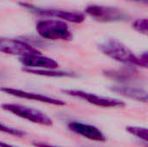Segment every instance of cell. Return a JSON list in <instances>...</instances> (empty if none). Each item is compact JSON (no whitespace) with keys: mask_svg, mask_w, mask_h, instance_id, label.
<instances>
[{"mask_svg":"<svg viewBox=\"0 0 148 147\" xmlns=\"http://www.w3.org/2000/svg\"><path fill=\"white\" fill-rule=\"evenodd\" d=\"M99 49L109 58L132 67L147 68L148 66L147 52L136 55L124 43L114 38H109L98 45Z\"/></svg>","mask_w":148,"mask_h":147,"instance_id":"cell-1","label":"cell"},{"mask_svg":"<svg viewBox=\"0 0 148 147\" xmlns=\"http://www.w3.org/2000/svg\"><path fill=\"white\" fill-rule=\"evenodd\" d=\"M36 30L41 37L51 41H71L73 38L69 25L61 20H41L36 23Z\"/></svg>","mask_w":148,"mask_h":147,"instance_id":"cell-2","label":"cell"},{"mask_svg":"<svg viewBox=\"0 0 148 147\" xmlns=\"http://www.w3.org/2000/svg\"><path fill=\"white\" fill-rule=\"evenodd\" d=\"M1 107L3 110L34 124L45 126L53 125V120L46 113L27 106L16 103H3L1 105Z\"/></svg>","mask_w":148,"mask_h":147,"instance_id":"cell-3","label":"cell"},{"mask_svg":"<svg viewBox=\"0 0 148 147\" xmlns=\"http://www.w3.org/2000/svg\"><path fill=\"white\" fill-rule=\"evenodd\" d=\"M85 13L101 23H117L129 20V16L117 7L105 5H88L85 9Z\"/></svg>","mask_w":148,"mask_h":147,"instance_id":"cell-4","label":"cell"},{"mask_svg":"<svg viewBox=\"0 0 148 147\" xmlns=\"http://www.w3.org/2000/svg\"><path fill=\"white\" fill-rule=\"evenodd\" d=\"M62 92L69 96L83 100L88 103L95 105L96 107L105 108H122L126 106V103L119 99L97 95L95 94L85 92L78 89H63Z\"/></svg>","mask_w":148,"mask_h":147,"instance_id":"cell-5","label":"cell"},{"mask_svg":"<svg viewBox=\"0 0 148 147\" xmlns=\"http://www.w3.org/2000/svg\"><path fill=\"white\" fill-rule=\"evenodd\" d=\"M20 5L29 10L32 13L40 16H51L60 18L62 21H67L73 23H82L85 20V15L82 12L76 10H65L61 9H47V8H39L29 3H20Z\"/></svg>","mask_w":148,"mask_h":147,"instance_id":"cell-6","label":"cell"},{"mask_svg":"<svg viewBox=\"0 0 148 147\" xmlns=\"http://www.w3.org/2000/svg\"><path fill=\"white\" fill-rule=\"evenodd\" d=\"M0 53L18 56L41 54L37 49L24 41L7 37H0Z\"/></svg>","mask_w":148,"mask_h":147,"instance_id":"cell-7","label":"cell"},{"mask_svg":"<svg viewBox=\"0 0 148 147\" xmlns=\"http://www.w3.org/2000/svg\"><path fill=\"white\" fill-rule=\"evenodd\" d=\"M0 92L4 93L9 95H11V96H14V97L20 98V99L30 100V101H34L54 105V106H65L66 105L65 101H63L60 99H56L54 97H50V96H47L44 94H36V93H33V92H28V91L22 90V89L13 88L2 87V88H0Z\"/></svg>","mask_w":148,"mask_h":147,"instance_id":"cell-8","label":"cell"},{"mask_svg":"<svg viewBox=\"0 0 148 147\" xmlns=\"http://www.w3.org/2000/svg\"><path fill=\"white\" fill-rule=\"evenodd\" d=\"M68 128L82 137L95 142H106L105 134L96 126L89 124H85L78 121H70L68 124Z\"/></svg>","mask_w":148,"mask_h":147,"instance_id":"cell-9","label":"cell"},{"mask_svg":"<svg viewBox=\"0 0 148 147\" xmlns=\"http://www.w3.org/2000/svg\"><path fill=\"white\" fill-rule=\"evenodd\" d=\"M19 62L26 68L56 69L59 67V63L55 59L42 55L41 54L19 56Z\"/></svg>","mask_w":148,"mask_h":147,"instance_id":"cell-10","label":"cell"},{"mask_svg":"<svg viewBox=\"0 0 148 147\" xmlns=\"http://www.w3.org/2000/svg\"><path fill=\"white\" fill-rule=\"evenodd\" d=\"M110 89L112 92L115 94H119L122 96L130 98L132 100H135L145 103L147 102V92L141 88L132 86L129 84H118L112 86Z\"/></svg>","mask_w":148,"mask_h":147,"instance_id":"cell-11","label":"cell"},{"mask_svg":"<svg viewBox=\"0 0 148 147\" xmlns=\"http://www.w3.org/2000/svg\"><path fill=\"white\" fill-rule=\"evenodd\" d=\"M24 72L36 75H41V76H47V77H73L75 76V74L67 72V71H62V70H56V69H38V68H23Z\"/></svg>","mask_w":148,"mask_h":147,"instance_id":"cell-12","label":"cell"},{"mask_svg":"<svg viewBox=\"0 0 148 147\" xmlns=\"http://www.w3.org/2000/svg\"><path fill=\"white\" fill-rule=\"evenodd\" d=\"M106 76L109 78H113L114 80H117L118 81H129L132 78L135 79V74L134 72H130V71H124V70H108L105 72ZM122 84V83H121Z\"/></svg>","mask_w":148,"mask_h":147,"instance_id":"cell-13","label":"cell"},{"mask_svg":"<svg viewBox=\"0 0 148 147\" xmlns=\"http://www.w3.org/2000/svg\"><path fill=\"white\" fill-rule=\"evenodd\" d=\"M126 130L128 133L134 136L135 138L143 140L145 142H147L148 139V132L147 128L141 127V126H129L126 127Z\"/></svg>","mask_w":148,"mask_h":147,"instance_id":"cell-14","label":"cell"},{"mask_svg":"<svg viewBox=\"0 0 148 147\" xmlns=\"http://www.w3.org/2000/svg\"><path fill=\"white\" fill-rule=\"evenodd\" d=\"M0 133H6L8 135H11V136H14V137H23L26 134L22 130L5 126V125H3L2 123H0Z\"/></svg>","mask_w":148,"mask_h":147,"instance_id":"cell-15","label":"cell"},{"mask_svg":"<svg viewBox=\"0 0 148 147\" xmlns=\"http://www.w3.org/2000/svg\"><path fill=\"white\" fill-rule=\"evenodd\" d=\"M133 28L138 31L139 33L147 35L148 31V21L147 18L143 19H137L133 23Z\"/></svg>","mask_w":148,"mask_h":147,"instance_id":"cell-16","label":"cell"},{"mask_svg":"<svg viewBox=\"0 0 148 147\" xmlns=\"http://www.w3.org/2000/svg\"><path fill=\"white\" fill-rule=\"evenodd\" d=\"M33 146L36 147H60L56 146H53L50 144H47V143H42V142H34Z\"/></svg>","mask_w":148,"mask_h":147,"instance_id":"cell-17","label":"cell"},{"mask_svg":"<svg viewBox=\"0 0 148 147\" xmlns=\"http://www.w3.org/2000/svg\"><path fill=\"white\" fill-rule=\"evenodd\" d=\"M127 1H130V2H133V3H144V4H147L148 0H127Z\"/></svg>","mask_w":148,"mask_h":147,"instance_id":"cell-18","label":"cell"},{"mask_svg":"<svg viewBox=\"0 0 148 147\" xmlns=\"http://www.w3.org/2000/svg\"><path fill=\"white\" fill-rule=\"evenodd\" d=\"M0 147H15V146H11V145H9V144H6V143H4V142L0 141Z\"/></svg>","mask_w":148,"mask_h":147,"instance_id":"cell-19","label":"cell"}]
</instances>
